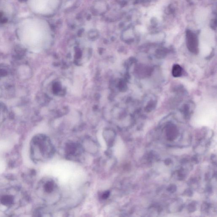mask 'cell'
Returning <instances> with one entry per match:
<instances>
[{
  "label": "cell",
  "mask_w": 217,
  "mask_h": 217,
  "mask_svg": "<svg viewBox=\"0 0 217 217\" xmlns=\"http://www.w3.org/2000/svg\"><path fill=\"white\" fill-rule=\"evenodd\" d=\"M26 201V194L20 186L12 182H0V216L15 214Z\"/></svg>",
  "instance_id": "obj_1"
},
{
  "label": "cell",
  "mask_w": 217,
  "mask_h": 217,
  "mask_svg": "<svg viewBox=\"0 0 217 217\" xmlns=\"http://www.w3.org/2000/svg\"><path fill=\"white\" fill-rule=\"evenodd\" d=\"M30 156L34 162H43L52 157L54 147L49 138L42 134L34 137L30 145Z\"/></svg>",
  "instance_id": "obj_2"
},
{
  "label": "cell",
  "mask_w": 217,
  "mask_h": 217,
  "mask_svg": "<svg viewBox=\"0 0 217 217\" xmlns=\"http://www.w3.org/2000/svg\"><path fill=\"white\" fill-rule=\"evenodd\" d=\"M58 187L55 181L50 179L42 180L38 184L37 191L39 197L45 200H49V197L56 193Z\"/></svg>",
  "instance_id": "obj_3"
},
{
  "label": "cell",
  "mask_w": 217,
  "mask_h": 217,
  "mask_svg": "<svg viewBox=\"0 0 217 217\" xmlns=\"http://www.w3.org/2000/svg\"><path fill=\"white\" fill-rule=\"evenodd\" d=\"M82 147L75 142H69L66 145V156L70 158H75L81 156L82 154Z\"/></svg>",
  "instance_id": "obj_4"
},
{
  "label": "cell",
  "mask_w": 217,
  "mask_h": 217,
  "mask_svg": "<svg viewBox=\"0 0 217 217\" xmlns=\"http://www.w3.org/2000/svg\"><path fill=\"white\" fill-rule=\"evenodd\" d=\"M186 40L188 47L190 50L197 49L198 39L197 35L192 31L188 30L186 32Z\"/></svg>",
  "instance_id": "obj_5"
},
{
  "label": "cell",
  "mask_w": 217,
  "mask_h": 217,
  "mask_svg": "<svg viewBox=\"0 0 217 217\" xmlns=\"http://www.w3.org/2000/svg\"><path fill=\"white\" fill-rule=\"evenodd\" d=\"M183 73V69L179 65L176 64L173 66L172 74L174 77H179L181 76Z\"/></svg>",
  "instance_id": "obj_6"
},
{
  "label": "cell",
  "mask_w": 217,
  "mask_h": 217,
  "mask_svg": "<svg viewBox=\"0 0 217 217\" xmlns=\"http://www.w3.org/2000/svg\"><path fill=\"white\" fill-rule=\"evenodd\" d=\"M110 196V192L109 191H106L105 192H103L102 194L101 195L100 197L101 198H102L103 200H106V199H107Z\"/></svg>",
  "instance_id": "obj_7"
},
{
  "label": "cell",
  "mask_w": 217,
  "mask_h": 217,
  "mask_svg": "<svg viewBox=\"0 0 217 217\" xmlns=\"http://www.w3.org/2000/svg\"><path fill=\"white\" fill-rule=\"evenodd\" d=\"M7 22V19L4 17L2 13L0 12V23L3 24Z\"/></svg>",
  "instance_id": "obj_8"
}]
</instances>
